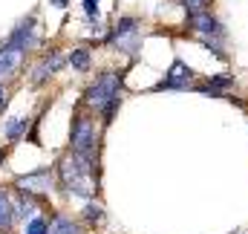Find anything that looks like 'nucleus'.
Instances as JSON below:
<instances>
[{
    "label": "nucleus",
    "instance_id": "nucleus-1",
    "mask_svg": "<svg viewBox=\"0 0 248 234\" xmlns=\"http://www.w3.org/2000/svg\"><path fill=\"white\" fill-rule=\"evenodd\" d=\"M122 78H124L122 72L107 69V72H101V75L95 78V84L87 87V93H84V101L101 113V121H104V124H110L113 116H116V110L122 107V96H119Z\"/></svg>",
    "mask_w": 248,
    "mask_h": 234
},
{
    "label": "nucleus",
    "instance_id": "nucleus-2",
    "mask_svg": "<svg viewBox=\"0 0 248 234\" xmlns=\"http://www.w3.org/2000/svg\"><path fill=\"white\" fill-rule=\"evenodd\" d=\"M93 159H84V156H78L75 150L72 153H66L58 159V179H61V185L69 191V194H75V197H84V200H90L93 194H95V188H93Z\"/></svg>",
    "mask_w": 248,
    "mask_h": 234
},
{
    "label": "nucleus",
    "instance_id": "nucleus-3",
    "mask_svg": "<svg viewBox=\"0 0 248 234\" xmlns=\"http://www.w3.org/2000/svg\"><path fill=\"white\" fill-rule=\"evenodd\" d=\"M107 47H116L119 52H127V55H139L141 50V41H139V20L124 15L116 20V26L110 29V35L104 38Z\"/></svg>",
    "mask_w": 248,
    "mask_h": 234
},
{
    "label": "nucleus",
    "instance_id": "nucleus-4",
    "mask_svg": "<svg viewBox=\"0 0 248 234\" xmlns=\"http://www.w3.org/2000/svg\"><path fill=\"white\" fill-rule=\"evenodd\" d=\"M69 142H72V150L78 156H84V159H93L95 156V127H93V118L87 116V113H78L75 116Z\"/></svg>",
    "mask_w": 248,
    "mask_h": 234
},
{
    "label": "nucleus",
    "instance_id": "nucleus-5",
    "mask_svg": "<svg viewBox=\"0 0 248 234\" xmlns=\"http://www.w3.org/2000/svg\"><path fill=\"white\" fill-rule=\"evenodd\" d=\"M3 47L6 50H17V52H29V50H35L38 47V20L29 15L26 20H20L12 32H9V38L3 41Z\"/></svg>",
    "mask_w": 248,
    "mask_h": 234
},
{
    "label": "nucleus",
    "instance_id": "nucleus-6",
    "mask_svg": "<svg viewBox=\"0 0 248 234\" xmlns=\"http://www.w3.org/2000/svg\"><path fill=\"white\" fill-rule=\"evenodd\" d=\"M187 29L196 38H225V26H222V20L211 9L196 12V15H187Z\"/></svg>",
    "mask_w": 248,
    "mask_h": 234
},
{
    "label": "nucleus",
    "instance_id": "nucleus-7",
    "mask_svg": "<svg viewBox=\"0 0 248 234\" xmlns=\"http://www.w3.org/2000/svg\"><path fill=\"white\" fill-rule=\"evenodd\" d=\"M190 81H193V69L187 67L185 61L176 58L170 64V69L165 72V78H162L153 90H156V93H159V90H190Z\"/></svg>",
    "mask_w": 248,
    "mask_h": 234
},
{
    "label": "nucleus",
    "instance_id": "nucleus-8",
    "mask_svg": "<svg viewBox=\"0 0 248 234\" xmlns=\"http://www.w3.org/2000/svg\"><path fill=\"white\" fill-rule=\"evenodd\" d=\"M52 171L49 168H38V171H32V174H26V176H17L15 179V188L17 191H23V194H46L49 188H52Z\"/></svg>",
    "mask_w": 248,
    "mask_h": 234
},
{
    "label": "nucleus",
    "instance_id": "nucleus-9",
    "mask_svg": "<svg viewBox=\"0 0 248 234\" xmlns=\"http://www.w3.org/2000/svg\"><path fill=\"white\" fill-rule=\"evenodd\" d=\"M63 61H66V58H63L61 52H55V50H52L46 58H44L38 67H35V69H32V84H44L46 78H52V75H55V72L63 67Z\"/></svg>",
    "mask_w": 248,
    "mask_h": 234
},
{
    "label": "nucleus",
    "instance_id": "nucleus-10",
    "mask_svg": "<svg viewBox=\"0 0 248 234\" xmlns=\"http://www.w3.org/2000/svg\"><path fill=\"white\" fill-rule=\"evenodd\" d=\"M20 61H23V52L0 47V78H9V75H15V72H17V67H20Z\"/></svg>",
    "mask_w": 248,
    "mask_h": 234
},
{
    "label": "nucleus",
    "instance_id": "nucleus-11",
    "mask_svg": "<svg viewBox=\"0 0 248 234\" xmlns=\"http://www.w3.org/2000/svg\"><path fill=\"white\" fill-rule=\"evenodd\" d=\"M49 234H84V232H81L78 223H72V217L58 214V217H52V223H49Z\"/></svg>",
    "mask_w": 248,
    "mask_h": 234
},
{
    "label": "nucleus",
    "instance_id": "nucleus-12",
    "mask_svg": "<svg viewBox=\"0 0 248 234\" xmlns=\"http://www.w3.org/2000/svg\"><path fill=\"white\" fill-rule=\"evenodd\" d=\"M15 220V202L9 200L6 191H0V232H9Z\"/></svg>",
    "mask_w": 248,
    "mask_h": 234
},
{
    "label": "nucleus",
    "instance_id": "nucleus-13",
    "mask_svg": "<svg viewBox=\"0 0 248 234\" xmlns=\"http://www.w3.org/2000/svg\"><path fill=\"white\" fill-rule=\"evenodd\" d=\"M35 211H38V202H35L29 194H23V191H20V197L15 200V217H23V220L29 217V220H32V217H35Z\"/></svg>",
    "mask_w": 248,
    "mask_h": 234
},
{
    "label": "nucleus",
    "instance_id": "nucleus-14",
    "mask_svg": "<svg viewBox=\"0 0 248 234\" xmlns=\"http://www.w3.org/2000/svg\"><path fill=\"white\" fill-rule=\"evenodd\" d=\"M26 127H29V116H15L12 121H6L3 133H6L9 139H20V136L26 133Z\"/></svg>",
    "mask_w": 248,
    "mask_h": 234
},
{
    "label": "nucleus",
    "instance_id": "nucleus-15",
    "mask_svg": "<svg viewBox=\"0 0 248 234\" xmlns=\"http://www.w3.org/2000/svg\"><path fill=\"white\" fill-rule=\"evenodd\" d=\"M69 64H72V69H78V72H87L90 69V50L87 47H78V50H72L69 52Z\"/></svg>",
    "mask_w": 248,
    "mask_h": 234
},
{
    "label": "nucleus",
    "instance_id": "nucleus-16",
    "mask_svg": "<svg viewBox=\"0 0 248 234\" xmlns=\"http://www.w3.org/2000/svg\"><path fill=\"white\" fill-rule=\"evenodd\" d=\"M179 6L185 9L187 15H196V12H205V9H211V0H179Z\"/></svg>",
    "mask_w": 248,
    "mask_h": 234
},
{
    "label": "nucleus",
    "instance_id": "nucleus-17",
    "mask_svg": "<svg viewBox=\"0 0 248 234\" xmlns=\"http://www.w3.org/2000/svg\"><path fill=\"white\" fill-rule=\"evenodd\" d=\"M84 217H87V223H101V220H104V208H101L98 202H87Z\"/></svg>",
    "mask_w": 248,
    "mask_h": 234
},
{
    "label": "nucleus",
    "instance_id": "nucleus-18",
    "mask_svg": "<svg viewBox=\"0 0 248 234\" xmlns=\"http://www.w3.org/2000/svg\"><path fill=\"white\" fill-rule=\"evenodd\" d=\"M199 44H202L205 50H211L217 58H225V52H222V38H199Z\"/></svg>",
    "mask_w": 248,
    "mask_h": 234
},
{
    "label": "nucleus",
    "instance_id": "nucleus-19",
    "mask_svg": "<svg viewBox=\"0 0 248 234\" xmlns=\"http://www.w3.org/2000/svg\"><path fill=\"white\" fill-rule=\"evenodd\" d=\"M26 234H49V223L44 217H32L26 226Z\"/></svg>",
    "mask_w": 248,
    "mask_h": 234
},
{
    "label": "nucleus",
    "instance_id": "nucleus-20",
    "mask_svg": "<svg viewBox=\"0 0 248 234\" xmlns=\"http://www.w3.org/2000/svg\"><path fill=\"white\" fill-rule=\"evenodd\" d=\"M98 3H101V0H84V12L90 15L93 23H98Z\"/></svg>",
    "mask_w": 248,
    "mask_h": 234
},
{
    "label": "nucleus",
    "instance_id": "nucleus-21",
    "mask_svg": "<svg viewBox=\"0 0 248 234\" xmlns=\"http://www.w3.org/2000/svg\"><path fill=\"white\" fill-rule=\"evenodd\" d=\"M49 3H52V6H58V9H63V6H66V0H49Z\"/></svg>",
    "mask_w": 248,
    "mask_h": 234
},
{
    "label": "nucleus",
    "instance_id": "nucleus-22",
    "mask_svg": "<svg viewBox=\"0 0 248 234\" xmlns=\"http://www.w3.org/2000/svg\"><path fill=\"white\" fill-rule=\"evenodd\" d=\"M0 107H6V93H3V87H0Z\"/></svg>",
    "mask_w": 248,
    "mask_h": 234
}]
</instances>
